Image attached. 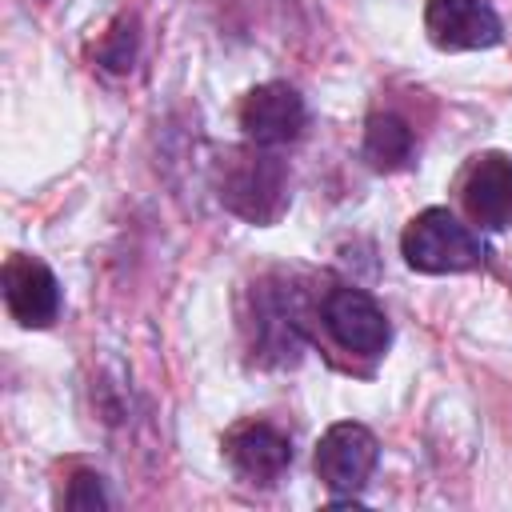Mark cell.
Listing matches in <instances>:
<instances>
[{"instance_id":"cell-6","label":"cell","mask_w":512,"mask_h":512,"mask_svg":"<svg viewBox=\"0 0 512 512\" xmlns=\"http://www.w3.org/2000/svg\"><path fill=\"white\" fill-rule=\"evenodd\" d=\"M0 288H4V304H8L16 324H24V328L56 324V316H60V280L52 276V268L44 260L12 252L4 260Z\"/></svg>"},{"instance_id":"cell-11","label":"cell","mask_w":512,"mask_h":512,"mask_svg":"<svg viewBox=\"0 0 512 512\" xmlns=\"http://www.w3.org/2000/svg\"><path fill=\"white\" fill-rule=\"evenodd\" d=\"M132 56H136V32H132V20H116L112 32H108L104 44H100V64L112 68V72H128V68H132Z\"/></svg>"},{"instance_id":"cell-4","label":"cell","mask_w":512,"mask_h":512,"mask_svg":"<svg viewBox=\"0 0 512 512\" xmlns=\"http://www.w3.org/2000/svg\"><path fill=\"white\" fill-rule=\"evenodd\" d=\"M320 316H324V328L328 336L344 348V352H356V356H380L392 340V324L384 316V308L360 292V288H332L324 300H320Z\"/></svg>"},{"instance_id":"cell-5","label":"cell","mask_w":512,"mask_h":512,"mask_svg":"<svg viewBox=\"0 0 512 512\" xmlns=\"http://www.w3.org/2000/svg\"><path fill=\"white\" fill-rule=\"evenodd\" d=\"M304 120H308V108H304V96L284 84V80H268V84H256L244 100H240V128L252 144L260 148H280V144H292L300 132H304Z\"/></svg>"},{"instance_id":"cell-7","label":"cell","mask_w":512,"mask_h":512,"mask_svg":"<svg viewBox=\"0 0 512 512\" xmlns=\"http://www.w3.org/2000/svg\"><path fill=\"white\" fill-rule=\"evenodd\" d=\"M424 32L440 52H472L500 44V16L484 0H428Z\"/></svg>"},{"instance_id":"cell-9","label":"cell","mask_w":512,"mask_h":512,"mask_svg":"<svg viewBox=\"0 0 512 512\" xmlns=\"http://www.w3.org/2000/svg\"><path fill=\"white\" fill-rule=\"evenodd\" d=\"M460 200L472 224L480 228H508L512 224V160L504 152H484L468 164Z\"/></svg>"},{"instance_id":"cell-8","label":"cell","mask_w":512,"mask_h":512,"mask_svg":"<svg viewBox=\"0 0 512 512\" xmlns=\"http://www.w3.org/2000/svg\"><path fill=\"white\" fill-rule=\"evenodd\" d=\"M224 460L244 484H276L292 464L288 436L268 420H244L224 436Z\"/></svg>"},{"instance_id":"cell-12","label":"cell","mask_w":512,"mask_h":512,"mask_svg":"<svg viewBox=\"0 0 512 512\" xmlns=\"http://www.w3.org/2000/svg\"><path fill=\"white\" fill-rule=\"evenodd\" d=\"M64 504L76 508V512H96V508H104L108 500H104L100 476H96V472H76V476H72V488H68V496H64Z\"/></svg>"},{"instance_id":"cell-10","label":"cell","mask_w":512,"mask_h":512,"mask_svg":"<svg viewBox=\"0 0 512 512\" xmlns=\"http://www.w3.org/2000/svg\"><path fill=\"white\" fill-rule=\"evenodd\" d=\"M416 148V136L408 128V120H400L396 112H372L364 124V160L376 172H400L408 168Z\"/></svg>"},{"instance_id":"cell-2","label":"cell","mask_w":512,"mask_h":512,"mask_svg":"<svg viewBox=\"0 0 512 512\" xmlns=\"http://www.w3.org/2000/svg\"><path fill=\"white\" fill-rule=\"evenodd\" d=\"M400 256L416 272L448 276V272H472V268H480L484 264V244L448 208H424L400 232Z\"/></svg>"},{"instance_id":"cell-3","label":"cell","mask_w":512,"mask_h":512,"mask_svg":"<svg viewBox=\"0 0 512 512\" xmlns=\"http://www.w3.org/2000/svg\"><path fill=\"white\" fill-rule=\"evenodd\" d=\"M376 460H380V444L376 436L364 428V424H352V420H340L332 424L320 444H316V476L328 492H336V504H352L356 492L368 484V476L376 472Z\"/></svg>"},{"instance_id":"cell-1","label":"cell","mask_w":512,"mask_h":512,"mask_svg":"<svg viewBox=\"0 0 512 512\" xmlns=\"http://www.w3.org/2000/svg\"><path fill=\"white\" fill-rule=\"evenodd\" d=\"M216 196L248 224H276L288 208V168L272 148H228L216 164Z\"/></svg>"}]
</instances>
